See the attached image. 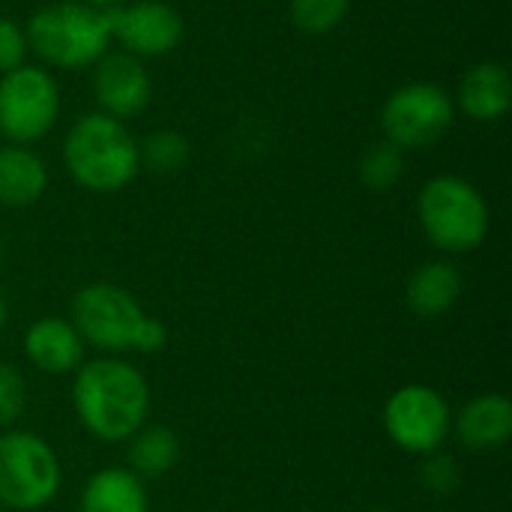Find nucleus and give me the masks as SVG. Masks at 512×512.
I'll list each match as a JSON object with an SVG mask.
<instances>
[{
	"label": "nucleus",
	"instance_id": "obj_7",
	"mask_svg": "<svg viewBox=\"0 0 512 512\" xmlns=\"http://www.w3.org/2000/svg\"><path fill=\"white\" fill-rule=\"evenodd\" d=\"M60 117V87L51 69L24 63L0 75V138L9 144L42 141Z\"/></svg>",
	"mask_w": 512,
	"mask_h": 512
},
{
	"label": "nucleus",
	"instance_id": "obj_4",
	"mask_svg": "<svg viewBox=\"0 0 512 512\" xmlns=\"http://www.w3.org/2000/svg\"><path fill=\"white\" fill-rule=\"evenodd\" d=\"M72 327L78 336L105 351L156 354L165 348L162 321L144 315L138 300L117 285H87L72 300Z\"/></svg>",
	"mask_w": 512,
	"mask_h": 512
},
{
	"label": "nucleus",
	"instance_id": "obj_13",
	"mask_svg": "<svg viewBox=\"0 0 512 512\" xmlns=\"http://www.w3.org/2000/svg\"><path fill=\"white\" fill-rule=\"evenodd\" d=\"M24 351L36 369H42L48 375H66V372L78 369V363L84 357V339L78 336V330L69 321L39 318L24 336Z\"/></svg>",
	"mask_w": 512,
	"mask_h": 512
},
{
	"label": "nucleus",
	"instance_id": "obj_17",
	"mask_svg": "<svg viewBox=\"0 0 512 512\" xmlns=\"http://www.w3.org/2000/svg\"><path fill=\"white\" fill-rule=\"evenodd\" d=\"M81 512H147V492L138 474L108 468L90 477L81 495Z\"/></svg>",
	"mask_w": 512,
	"mask_h": 512
},
{
	"label": "nucleus",
	"instance_id": "obj_26",
	"mask_svg": "<svg viewBox=\"0 0 512 512\" xmlns=\"http://www.w3.org/2000/svg\"><path fill=\"white\" fill-rule=\"evenodd\" d=\"M3 321H6V303H3V297H0V327H3Z\"/></svg>",
	"mask_w": 512,
	"mask_h": 512
},
{
	"label": "nucleus",
	"instance_id": "obj_25",
	"mask_svg": "<svg viewBox=\"0 0 512 512\" xmlns=\"http://www.w3.org/2000/svg\"><path fill=\"white\" fill-rule=\"evenodd\" d=\"M81 3H90V6H96V9H114V6H123L126 0H81Z\"/></svg>",
	"mask_w": 512,
	"mask_h": 512
},
{
	"label": "nucleus",
	"instance_id": "obj_10",
	"mask_svg": "<svg viewBox=\"0 0 512 512\" xmlns=\"http://www.w3.org/2000/svg\"><path fill=\"white\" fill-rule=\"evenodd\" d=\"M384 426L393 444L408 453H435L450 432V408L438 390L408 384L387 399Z\"/></svg>",
	"mask_w": 512,
	"mask_h": 512
},
{
	"label": "nucleus",
	"instance_id": "obj_6",
	"mask_svg": "<svg viewBox=\"0 0 512 512\" xmlns=\"http://www.w3.org/2000/svg\"><path fill=\"white\" fill-rule=\"evenodd\" d=\"M456 120L453 93L435 81H408L396 87L381 108L384 141L399 150H426L438 144Z\"/></svg>",
	"mask_w": 512,
	"mask_h": 512
},
{
	"label": "nucleus",
	"instance_id": "obj_12",
	"mask_svg": "<svg viewBox=\"0 0 512 512\" xmlns=\"http://www.w3.org/2000/svg\"><path fill=\"white\" fill-rule=\"evenodd\" d=\"M453 105L474 123H498L512 105L510 69L501 60H480L468 66Z\"/></svg>",
	"mask_w": 512,
	"mask_h": 512
},
{
	"label": "nucleus",
	"instance_id": "obj_21",
	"mask_svg": "<svg viewBox=\"0 0 512 512\" xmlns=\"http://www.w3.org/2000/svg\"><path fill=\"white\" fill-rule=\"evenodd\" d=\"M288 12L297 30L321 36L336 30L348 18L351 0H288Z\"/></svg>",
	"mask_w": 512,
	"mask_h": 512
},
{
	"label": "nucleus",
	"instance_id": "obj_15",
	"mask_svg": "<svg viewBox=\"0 0 512 512\" xmlns=\"http://www.w3.org/2000/svg\"><path fill=\"white\" fill-rule=\"evenodd\" d=\"M48 189V168L24 144L0 147V207H30Z\"/></svg>",
	"mask_w": 512,
	"mask_h": 512
},
{
	"label": "nucleus",
	"instance_id": "obj_16",
	"mask_svg": "<svg viewBox=\"0 0 512 512\" xmlns=\"http://www.w3.org/2000/svg\"><path fill=\"white\" fill-rule=\"evenodd\" d=\"M462 294V276L450 261H429L408 279V306L423 318L444 315Z\"/></svg>",
	"mask_w": 512,
	"mask_h": 512
},
{
	"label": "nucleus",
	"instance_id": "obj_5",
	"mask_svg": "<svg viewBox=\"0 0 512 512\" xmlns=\"http://www.w3.org/2000/svg\"><path fill=\"white\" fill-rule=\"evenodd\" d=\"M417 216L429 243L450 255L474 252L489 234V204L483 192L456 174H438L420 189Z\"/></svg>",
	"mask_w": 512,
	"mask_h": 512
},
{
	"label": "nucleus",
	"instance_id": "obj_18",
	"mask_svg": "<svg viewBox=\"0 0 512 512\" xmlns=\"http://www.w3.org/2000/svg\"><path fill=\"white\" fill-rule=\"evenodd\" d=\"M177 456H180V441L165 426H153V429H144V432L138 429L132 435V447H129L132 474L162 477L177 465Z\"/></svg>",
	"mask_w": 512,
	"mask_h": 512
},
{
	"label": "nucleus",
	"instance_id": "obj_19",
	"mask_svg": "<svg viewBox=\"0 0 512 512\" xmlns=\"http://www.w3.org/2000/svg\"><path fill=\"white\" fill-rule=\"evenodd\" d=\"M357 171H360L363 186H369L375 192H387L405 177V150H399L390 141H378V144L366 147Z\"/></svg>",
	"mask_w": 512,
	"mask_h": 512
},
{
	"label": "nucleus",
	"instance_id": "obj_11",
	"mask_svg": "<svg viewBox=\"0 0 512 512\" xmlns=\"http://www.w3.org/2000/svg\"><path fill=\"white\" fill-rule=\"evenodd\" d=\"M93 99L114 120L138 117L153 99V78L144 60L126 51H105L93 63Z\"/></svg>",
	"mask_w": 512,
	"mask_h": 512
},
{
	"label": "nucleus",
	"instance_id": "obj_22",
	"mask_svg": "<svg viewBox=\"0 0 512 512\" xmlns=\"http://www.w3.org/2000/svg\"><path fill=\"white\" fill-rule=\"evenodd\" d=\"M27 405V387L15 366L0 363V426L15 423L24 414Z\"/></svg>",
	"mask_w": 512,
	"mask_h": 512
},
{
	"label": "nucleus",
	"instance_id": "obj_14",
	"mask_svg": "<svg viewBox=\"0 0 512 512\" xmlns=\"http://www.w3.org/2000/svg\"><path fill=\"white\" fill-rule=\"evenodd\" d=\"M456 435L468 450H501L512 435V402L501 393L471 399L456 420Z\"/></svg>",
	"mask_w": 512,
	"mask_h": 512
},
{
	"label": "nucleus",
	"instance_id": "obj_23",
	"mask_svg": "<svg viewBox=\"0 0 512 512\" xmlns=\"http://www.w3.org/2000/svg\"><path fill=\"white\" fill-rule=\"evenodd\" d=\"M27 54H30V45H27L24 27L15 24L12 18H0V75L24 66Z\"/></svg>",
	"mask_w": 512,
	"mask_h": 512
},
{
	"label": "nucleus",
	"instance_id": "obj_24",
	"mask_svg": "<svg viewBox=\"0 0 512 512\" xmlns=\"http://www.w3.org/2000/svg\"><path fill=\"white\" fill-rule=\"evenodd\" d=\"M456 480H459V474H456V468H453L450 459H432L429 462V468H426L429 489H435V492H453Z\"/></svg>",
	"mask_w": 512,
	"mask_h": 512
},
{
	"label": "nucleus",
	"instance_id": "obj_9",
	"mask_svg": "<svg viewBox=\"0 0 512 512\" xmlns=\"http://www.w3.org/2000/svg\"><path fill=\"white\" fill-rule=\"evenodd\" d=\"M111 42L120 51L144 60L165 57L183 42V15L165 0H126L123 6L108 9Z\"/></svg>",
	"mask_w": 512,
	"mask_h": 512
},
{
	"label": "nucleus",
	"instance_id": "obj_1",
	"mask_svg": "<svg viewBox=\"0 0 512 512\" xmlns=\"http://www.w3.org/2000/svg\"><path fill=\"white\" fill-rule=\"evenodd\" d=\"M75 411L99 441H129L150 411L147 381L123 360L87 363L75 378Z\"/></svg>",
	"mask_w": 512,
	"mask_h": 512
},
{
	"label": "nucleus",
	"instance_id": "obj_3",
	"mask_svg": "<svg viewBox=\"0 0 512 512\" xmlns=\"http://www.w3.org/2000/svg\"><path fill=\"white\" fill-rule=\"evenodd\" d=\"M27 45L51 69H87L111 51L108 12L81 0H57L27 18Z\"/></svg>",
	"mask_w": 512,
	"mask_h": 512
},
{
	"label": "nucleus",
	"instance_id": "obj_2",
	"mask_svg": "<svg viewBox=\"0 0 512 512\" xmlns=\"http://www.w3.org/2000/svg\"><path fill=\"white\" fill-rule=\"evenodd\" d=\"M63 165L87 192H120L141 171L138 141L123 120L90 111L69 126L63 138Z\"/></svg>",
	"mask_w": 512,
	"mask_h": 512
},
{
	"label": "nucleus",
	"instance_id": "obj_27",
	"mask_svg": "<svg viewBox=\"0 0 512 512\" xmlns=\"http://www.w3.org/2000/svg\"><path fill=\"white\" fill-rule=\"evenodd\" d=\"M0 261H3V243H0Z\"/></svg>",
	"mask_w": 512,
	"mask_h": 512
},
{
	"label": "nucleus",
	"instance_id": "obj_20",
	"mask_svg": "<svg viewBox=\"0 0 512 512\" xmlns=\"http://www.w3.org/2000/svg\"><path fill=\"white\" fill-rule=\"evenodd\" d=\"M141 168L147 165L156 174H174L189 162V141L177 129H156L138 144Z\"/></svg>",
	"mask_w": 512,
	"mask_h": 512
},
{
	"label": "nucleus",
	"instance_id": "obj_8",
	"mask_svg": "<svg viewBox=\"0 0 512 512\" xmlns=\"http://www.w3.org/2000/svg\"><path fill=\"white\" fill-rule=\"evenodd\" d=\"M60 489V462L54 450L30 435L9 432L0 438V504L9 510H39Z\"/></svg>",
	"mask_w": 512,
	"mask_h": 512
}]
</instances>
